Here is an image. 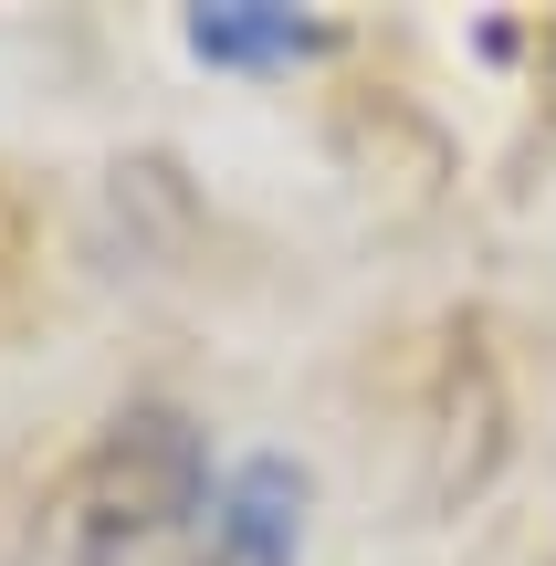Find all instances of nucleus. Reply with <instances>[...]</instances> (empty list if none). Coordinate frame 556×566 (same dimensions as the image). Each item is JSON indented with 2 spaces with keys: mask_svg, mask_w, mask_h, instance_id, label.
I'll list each match as a JSON object with an SVG mask.
<instances>
[{
  "mask_svg": "<svg viewBox=\"0 0 556 566\" xmlns=\"http://www.w3.org/2000/svg\"><path fill=\"white\" fill-rule=\"evenodd\" d=\"M189 504H200V441L168 409H137V420H116L63 472L42 535H53V566H126V556L158 546Z\"/></svg>",
  "mask_w": 556,
  "mask_h": 566,
  "instance_id": "nucleus-1",
  "label": "nucleus"
},
{
  "mask_svg": "<svg viewBox=\"0 0 556 566\" xmlns=\"http://www.w3.org/2000/svg\"><path fill=\"white\" fill-rule=\"evenodd\" d=\"M210 535H221L231 566H294V535H305V483L284 462H242L231 493L210 504Z\"/></svg>",
  "mask_w": 556,
  "mask_h": 566,
  "instance_id": "nucleus-2",
  "label": "nucleus"
},
{
  "mask_svg": "<svg viewBox=\"0 0 556 566\" xmlns=\"http://www.w3.org/2000/svg\"><path fill=\"white\" fill-rule=\"evenodd\" d=\"M189 42H200L210 63H284V53H305L315 32L294 11H273V0H221V11L189 21Z\"/></svg>",
  "mask_w": 556,
  "mask_h": 566,
  "instance_id": "nucleus-3",
  "label": "nucleus"
}]
</instances>
